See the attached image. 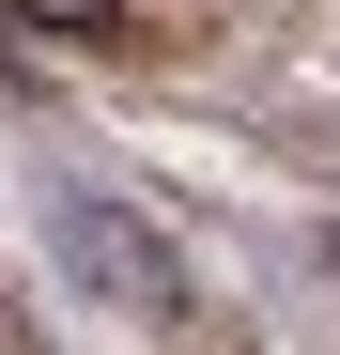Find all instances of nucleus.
<instances>
[{
  "label": "nucleus",
  "mask_w": 340,
  "mask_h": 355,
  "mask_svg": "<svg viewBox=\"0 0 340 355\" xmlns=\"http://www.w3.org/2000/svg\"><path fill=\"white\" fill-rule=\"evenodd\" d=\"M0 16H31V31H78V46H93V31H124V0H0Z\"/></svg>",
  "instance_id": "obj_1"
}]
</instances>
